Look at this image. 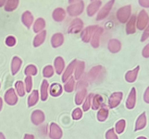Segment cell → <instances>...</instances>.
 I'll use <instances>...</instances> for the list:
<instances>
[{
	"label": "cell",
	"mask_w": 149,
	"mask_h": 139,
	"mask_svg": "<svg viewBox=\"0 0 149 139\" xmlns=\"http://www.w3.org/2000/svg\"><path fill=\"white\" fill-rule=\"evenodd\" d=\"M131 5H127L119 9L116 13V17L119 21L122 23H125L131 15Z\"/></svg>",
	"instance_id": "cell-1"
},
{
	"label": "cell",
	"mask_w": 149,
	"mask_h": 139,
	"mask_svg": "<svg viewBox=\"0 0 149 139\" xmlns=\"http://www.w3.org/2000/svg\"><path fill=\"white\" fill-rule=\"evenodd\" d=\"M84 4L83 1L80 0L79 1L74 4H71L67 7V12L69 14V15L73 16V17H77V16L79 15L80 14L82 13L84 11Z\"/></svg>",
	"instance_id": "cell-2"
},
{
	"label": "cell",
	"mask_w": 149,
	"mask_h": 139,
	"mask_svg": "<svg viewBox=\"0 0 149 139\" xmlns=\"http://www.w3.org/2000/svg\"><path fill=\"white\" fill-rule=\"evenodd\" d=\"M148 23L149 17L148 13L145 10H142L137 17V27L139 30H143L148 26Z\"/></svg>",
	"instance_id": "cell-3"
},
{
	"label": "cell",
	"mask_w": 149,
	"mask_h": 139,
	"mask_svg": "<svg viewBox=\"0 0 149 139\" xmlns=\"http://www.w3.org/2000/svg\"><path fill=\"white\" fill-rule=\"evenodd\" d=\"M114 2L115 0H110L109 1H108V2L102 7L101 10H100V12H99L98 14H97V17H96V20H103L104 18H106V17L109 15V13H110V11L111 10Z\"/></svg>",
	"instance_id": "cell-4"
},
{
	"label": "cell",
	"mask_w": 149,
	"mask_h": 139,
	"mask_svg": "<svg viewBox=\"0 0 149 139\" xmlns=\"http://www.w3.org/2000/svg\"><path fill=\"white\" fill-rule=\"evenodd\" d=\"M83 26H84V23L82 20L79 18H76L71 22L68 31L69 33H78L81 30Z\"/></svg>",
	"instance_id": "cell-5"
},
{
	"label": "cell",
	"mask_w": 149,
	"mask_h": 139,
	"mask_svg": "<svg viewBox=\"0 0 149 139\" xmlns=\"http://www.w3.org/2000/svg\"><path fill=\"white\" fill-rule=\"evenodd\" d=\"M97 28H98L97 26H91L86 28L81 33V39H83V41L88 42L91 39L92 36L93 35V34L95 33V31Z\"/></svg>",
	"instance_id": "cell-6"
},
{
	"label": "cell",
	"mask_w": 149,
	"mask_h": 139,
	"mask_svg": "<svg viewBox=\"0 0 149 139\" xmlns=\"http://www.w3.org/2000/svg\"><path fill=\"white\" fill-rule=\"evenodd\" d=\"M103 72V68L100 66H95L92 68L88 74V80L90 82H95L97 80Z\"/></svg>",
	"instance_id": "cell-7"
},
{
	"label": "cell",
	"mask_w": 149,
	"mask_h": 139,
	"mask_svg": "<svg viewBox=\"0 0 149 139\" xmlns=\"http://www.w3.org/2000/svg\"><path fill=\"white\" fill-rule=\"evenodd\" d=\"M102 2L100 0H96V1H93V2L90 3V4L88 5L87 9V15L90 17L94 15L97 11H98L99 8L101 6Z\"/></svg>",
	"instance_id": "cell-8"
},
{
	"label": "cell",
	"mask_w": 149,
	"mask_h": 139,
	"mask_svg": "<svg viewBox=\"0 0 149 139\" xmlns=\"http://www.w3.org/2000/svg\"><path fill=\"white\" fill-rule=\"evenodd\" d=\"M135 103H136V90L135 88H132L128 98L127 99L126 106L127 109H132L135 107Z\"/></svg>",
	"instance_id": "cell-9"
},
{
	"label": "cell",
	"mask_w": 149,
	"mask_h": 139,
	"mask_svg": "<svg viewBox=\"0 0 149 139\" xmlns=\"http://www.w3.org/2000/svg\"><path fill=\"white\" fill-rule=\"evenodd\" d=\"M122 99V93H116L111 95L109 101V106L111 108H113L117 106L119 104Z\"/></svg>",
	"instance_id": "cell-10"
},
{
	"label": "cell",
	"mask_w": 149,
	"mask_h": 139,
	"mask_svg": "<svg viewBox=\"0 0 149 139\" xmlns=\"http://www.w3.org/2000/svg\"><path fill=\"white\" fill-rule=\"evenodd\" d=\"M5 101L9 105H15L17 101V96L13 89H10L5 94Z\"/></svg>",
	"instance_id": "cell-11"
},
{
	"label": "cell",
	"mask_w": 149,
	"mask_h": 139,
	"mask_svg": "<svg viewBox=\"0 0 149 139\" xmlns=\"http://www.w3.org/2000/svg\"><path fill=\"white\" fill-rule=\"evenodd\" d=\"M135 23H136V16L133 15L132 17H130L129 21L127 23L126 32L127 34H132L135 33V31H136Z\"/></svg>",
	"instance_id": "cell-12"
},
{
	"label": "cell",
	"mask_w": 149,
	"mask_h": 139,
	"mask_svg": "<svg viewBox=\"0 0 149 139\" xmlns=\"http://www.w3.org/2000/svg\"><path fill=\"white\" fill-rule=\"evenodd\" d=\"M65 17V12L63 8L58 7L54 10L52 13V17L57 22H61L64 20Z\"/></svg>",
	"instance_id": "cell-13"
},
{
	"label": "cell",
	"mask_w": 149,
	"mask_h": 139,
	"mask_svg": "<svg viewBox=\"0 0 149 139\" xmlns=\"http://www.w3.org/2000/svg\"><path fill=\"white\" fill-rule=\"evenodd\" d=\"M22 21H23V24L29 29L31 27V26L33 23V17L32 15V14L31 13V12L29 11H26L23 15H22Z\"/></svg>",
	"instance_id": "cell-14"
},
{
	"label": "cell",
	"mask_w": 149,
	"mask_h": 139,
	"mask_svg": "<svg viewBox=\"0 0 149 139\" xmlns=\"http://www.w3.org/2000/svg\"><path fill=\"white\" fill-rule=\"evenodd\" d=\"M31 119L33 123H34L35 125H39L45 120V116L41 111H35L32 114Z\"/></svg>",
	"instance_id": "cell-15"
},
{
	"label": "cell",
	"mask_w": 149,
	"mask_h": 139,
	"mask_svg": "<svg viewBox=\"0 0 149 139\" xmlns=\"http://www.w3.org/2000/svg\"><path fill=\"white\" fill-rule=\"evenodd\" d=\"M62 136V132L58 125L52 123L50 126V138L53 139H60Z\"/></svg>",
	"instance_id": "cell-16"
},
{
	"label": "cell",
	"mask_w": 149,
	"mask_h": 139,
	"mask_svg": "<svg viewBox=\"0 0 149 139\" xmlns=\"http://www.w3.org/2000/svg\"><path fill=\"white\" fill-rule=\"evenodd\" d=\"M140 66H137L135 69H133L132 71H130L127 73L126 74V80L128 82H134L136 80L137 77H138V71H139Z\"/></svg>",
	"instance_id": "cell-17"
},
{
	"label": "cell",
	"mask_w": 149,
	"mask_h": 139,
	"mask_svg": "<svg viewBox=\"0 0 149 139\" xmlns=\"http://www.w3.org/2000/svg\"><path fill=\"white\" fill-rule=\"evenodd\" d=\"M103 31V29L102 28L98 27L96 31H95L94 34H93V39H92V45L94 47H97L99 45V39H100V36H101L102 33Z\"/></svg>",
	"instance_id": "cell-18"
},
{
	"label": "cell",
	"mask_w": 149,
	"mask_h": 139,
	"mask_svg": "<svg viewBox=\"0 0 149 139\" xmlns=\"http://www.w3.org/2000/svg\"><path fill=\"white\" fill-rule=\"evenodd\" d=\"M146 125V113L143 112L137 119L135 131H139V130L143 129V128H145Z\"/></svg>",
	"instance_id": "cell-19"
},
{
	"label": "cell",
	"mask_w": 149,
	"mask_h": 139,
	"mask_svg": "<svg viewBox=\"0 0 149 139\" xmlns=\"http://www.w3.org/2000/svg\"><path fill=\"white\" fill-rule=\"evenodd\" d=\"M19 0H7L5 6H4V10L7 12L13 11L17 8Z\"/></svg>",
	"instance_id": "cell-20"
},
{
	"label": "cell",
	"mask_w": 149,
	"mask_h": 139,
	"mask_svg": "<svg viewBox=\"0 0 149 139\" xmlns=\"http://www.w3.org/2000/svg\"><path fill=\"white\" fill-rule=\"evenodd\" d=\"M109 49L112 52H119L121 49V43L117 39H111L109 42Z\"/></svg>",
	"instance_id": "cell-21"
},
{
	"label": "cell",
	"mask_w": 149,
	"mask_h": 139,
	"mask_svg": "<svg viewBox=\"0 0 149 139\" xmlns=\"http://www.w3.org/2000/svg\"><path fill=\"white\" fill-rule=\"evenodd\" d=\"M63 42V36L61 34H55L52 38V44L54 47L61 46Z\"/></svg>",
	"instance_id": "cell-22"
},
{
	"label": "cell",
	"mask_w": 149,
	"mask_h": 139,
	"mask_svg": "<svg viewBox=\"0 0 149 139\" xmlns=\"http://www.w3.org/2000/svg\"><path fill=\"white\" fill-rule=\"evenodd\" d=\"M76 63H77V60H74V61H72V62L71 63V64L68 66L66 71H65L63 76V81L65 82L67 80V79L68 78V77H70V76L71 75V74H72L73 72V70H74V66H75L76 65Z\"/></svg>",
	"instance_id": "cell-23"
},
{
	"label": "cell",
	"mask_w": 149,
	"mask_h": 139,
	"mask_svg": "<svg viewBox=\"0 0 149 139\" xmlns=\"http://www.w3.org/2000/svg\"><path fill=\"white\" fill-rule=\"evenodd\" d=\"M64 61L61 58V57H58L55 61V69H56V72L58 74H61V72L63 71L64 68Z\"/></svg>",
	"instance_id": "cell-24"
},
{
	"label": "cell",
	"mask_w": 149,
	"mask_h": 139,
	"mask_svg": "<svg viewBox=\"0 0 149 139\" xmlns=\"http://www.w3.org/2000/svg\"><path fill=\"white\" fill-rule=\"evenodd\" d=\"M62 93V87L59 84H52L50 87V94L52 96H58Z\"/></svg>",
	"instance_id": "cell-25"
},
{
	"label": "cell",
	"mask_w": 149,
	"mask_h": 139,
	"mask_svg": "<svg viewBox=\"0 0 149 139\" xmlns=\"http://www.w3.org/2000/svg\"><path fill=\"white\" fill-rule=\"evenodd\" d=\"M45 38H46V31H43L41 32L40 34H39L35 37L34 42H33L34 46L38 47L39 45H42V44L43 43Z\"/></svg>",
	"instance_id": "cell-26"
},
{
	"label": "cell",
	"mask_w": 149,
	"mask_h": 139,
	"mask_svg": "<svg viewBox=\"0 0 149 139\" xmlns=\"http://www.w3.org/2000/svg\"><path fill=\"white\" fill-rule=\"evenodd\" d=\"M45 27V21L43 18H38L33 25V31L35 32H39Z\"/></svg>",
	"instance_id": "cell-27"
},
{
	"label": "cell",
	"mask_w": 149,
	"mask_h": 139,
	"mask_svg": "<svg viewBox=\"0 0 149 139\" xmlns=\"http://www.w3.org/2000/svg\"><path fill=\"white\" fill-rule=\"evenodd\" d=\"M20 65H21V61L20 58L15 57L13 60V64H12V71H13V74H15L19 71Z\"/></svg>",
	"instance_id": "cell-28"
},
{
	"label": "cell",
	"mask_w": 149,
	"mask_h": 139,
	"mask_svg": "<svg viewBox=\"0 0 149 139\" xmlns=\"http://www.w3.org/2000/svg\"><path fill=\"white\" fill-rule=\"evenodd\" d=\"M47 87L48 82L47 80H44L41 87V98L42 101H45L47 98Z\"/></svg>",
	"instance_id": "cell-29"
},
{
	"label": "cell",
	"mask_w": 149,
	"mask_h": 139,
	"mask_svg": "<svg viewBox=\"0 0 149 139\" xmlns=\"http://www.w3.org/2000/svg\"><path fill=\"white\" fill-rule=\"evenodd\" d=\"M103 98L100 96V95H96L93 98V109H97L103 103Z\"/></svg>",
	"instance_id": "cell-30"
},
{
	"label": "cell",
	"mask_w": 149,
	"mask_h": 139,
	"mask_svg": "<svg viewBox=\"0 0 149 139\" xmlns=\"http://www.w3.org/2000/svg\"><path fill=\"white\" fill-rule=\"evenodd\" d=\"M38 98H39V93H38V91L37 90H33L32 94L31 95L29 98V106H34L36 102H37Z\"/></svg>",
	"instance_id": "cell-31"
},
{
	"label": "cell",
	"mask_w": 149,
	"mask_h": 139,
	"mask_svg": "<svg viewBox=\"0 0 149 139\" xmlns=\"http://www.w3.org/2000/svg\"><path fill=\"white\" fill-rule=\"evenodd\" d=\"M86 94H87V90H86V89H82L79 92H78V93L77 94V96H76V103L77 105L81 104L82 101L84 100V97H85Z\"/></svg>",
	"instance_id": "cell-32"
},
{
	"label": "cell",
	"mask_w": 149,
	"mask_h": 139,
	"mask_svg": "<svg viewBox=\"0 0 149 139\" xmlns=\"http://www.w3.org/2000/svg\"><path fill=\"white\" fill-rule=\"evenodd\" d=\"M84 62H79L77 65V69H76L75 72V77L77 80L79 79L81 77V74L84 72Z\"/></svg>",
	"instance_id": "cell-33"
},
{
	"label": "cell",
	"mask_w": 149,
	"mask_h": 139,
	"mask_svg": "<svg viewBox=\"0 0 149 139\" xmlns=\"http://www.w3.org/2000/svg\"><path fill=\"white\" fill-rule=\"evenodd\" d=\"M108 114H109V111L106 108H102L100 111H99L98 114H97V118L100 121H104L105 119L107 118Z\"/></svg>",
	"instance_id": "cell-34"
},
{
	"label": "cell",
	"mask_w": 149,
	"mask_h": 139,
	"mask_svg": "<svg viewBox=\"0 0 149 139\" xmlns=\"http://www.w3.org/2000/svg\"><path fill=\"white\" fill-rule=\"evenodd\" d=\"M25 73H26V75H35L37 73V69H36V67L34 66L30 65L28 67H26V71H25Z\"/></svg>",
	"instance_id": "cell-35"
},
{
	"label": "cell",
	"mask_w": 149,
	"mask_h": 139,
	"mask_svg": "<svg viewBox=\"0 0 149 139\" xmlns=\"http://www.w3.org/2000/svg\"><path fill=\"white\" fill-rule=\"evenodd\" d=\"M74 78L71 77L69 81L65 85V90L66 92H72L73 90H74Z\"/></svg>",
	"instance_id": "cell-36"
},
{
	"label": "cell",
	"mask_w": 149,
	"mask_h": 139,
	"mask_svg": "<svg viewBox=\"0 0 149 139\" xmlns=\"http://www.w3.org/2000/svg\"><path fill=\"white\" fill-rule=\"evenodd\" d=\"M15 87L17 89V93L19 94L20 96H23L25 95V92H24V88H23V83L21 82H17V83L15 84Z\"/></svg>",
	"instance_id": "cell-37"
},
{
	"label": "cell",
	"mask_w": 149,
	"mask_h": 139,
	"mask_svg": "<svg viewBox=\"0 0 149 139\" xmlns=\"http://www.w3.org/2000/svg\"><path fill=\"white\" fill-rule=\"evenodd\" d=\"M43 74L45 77H50L53 75V69L50 66L45 67L43 71Z\"/></svg>",
	"instance_id": "cell-38"
},
{
	"label": "cell",
	"mask_w": 149,
	"mask_h": 139,
	"mask_svg": "<svg viewBox=\"0 0 149 139\" xmlns=\"http://www.w3.org/2000/svg\"><path fill=\"white\" fill-rule=\"evenodd\" d=\"M125 120H120L117 124H116V132L118 133H121L123 132L124 129H125Z\"/></svg>",
	"instance_id": "cell-39"
},
{
	"label": "cell",
	"mask_w": 149,
	"mask_h": 139,
	"mask_svg": "<svg viewBox=\"0 0 149 139\" xmlns=\"http://www.w3.org/2000/svg\"><path fill=\"white\" fill-rule=\"evenodd\" d=\"M93 94H90L89 95L88 97L86 98L85 102H84V104L83 106V109H84V111H87L90 107V104H91V100H92V98H93Z\"/></svg>",
	"instance_id": "cell-40"
},
{
	"label": "cell",
	"mask_w": 149,
	"mask_h": 139,
	"mask_svg": "<svg viewBox=\"0 0 149 139\" xmlns=\"http://www.w3.org/2000/svg\"><path fill=\"white\" fill-rule=\"evenodd\" d=\"M149 37V23L148 26H146V28L144 30L142 36H141V42H145L146 40L148 39Z\"/></svg>",
	"instance_id": "cell-41"
},
{
	"label": "cell",
	"mask_w": 149,
	"mask_h": 139,
	"mask_svg": "<svg viewBox=\"0 0 149 139\" xmlns=\"http://www.w3.org/2000/svg\"><path fill=\"white\" fill-rule=\"evenodd\" d=\"M26 90L28 93L31 91L32 87V80L30 76H28L26 79Z\"/></svg>",
	"instance_id": "cell-42"
},
{
	"label": "cell",
	"mask_w": 149,
	"mask_h": 139,
	"mask_svg": "<svg viewBox=\"0 0 149 139\" xmlns=\"http://www.w3.org/2000/svg\"><path fill=\"white\" fill-rule=\"evenodd\" d=\"M15 43H16V40L15 39V37H13V36H8V37L6 39V44H7L8 46L13 47L15 45Z\"/></svg>",
	"instance_id": "cell-43"
},
{
	"label": "cell",
	"mask_w": 149,
	"mask_h": 139,
	"mask_svg": "<svg viewBox=\"0 0 149 139\" xmlns=\"http://www.w3.org/2000/svg\"><path fill=\"white\" fill-rule=\"evenodd\" d=\"M81 115H82V112L80 109H75L74 112H73V118L74 119H79L81 117Z\"/></svg>",
	"instance_id": "cell-44"
},
{
	"label": "cell",
	"mask_w": 149,
	"mask_h": 139,
	"mask_svg": "<svg viewBox=\"0 0 149 139\" xmlns=\"http://www.w3.org/2000/svg\"><path fill=\"white\" fill-rule=\"evenodd\" d=\"M142 55L144 58H149V43L147 45H146L145 47L143 48L142 52Z\"/></svg>",
	"instance_id": "cell-45"
},
{
	"label": "cell",
	"mask_w": 149,
	"mask_h": 139,
	"mask_svg": "<svg viewBox=\"0 0 149 139\" xmlns=\"http://www.w3.org/2000/svg\"><path fill=\"white\" fill-rule=\"evenodd\" d=\"M106 138H107V139H118L116 136L115 135V133H113V129H111L109 131H108L107 135H106Z\"/></svg>",
	"instance_id": "cell-46"
},
{
	"label": "cell",
	"mask_w": 149,
	"mask_h": 139,
	"mask_svg": "<svg viewBox=\"0 0 149 139\" xmlns=\"http://www.w3.org/2000/svg\"><path fill=\"white\" fill-rule=\"evenodd\" d=\"M140 5L145 8H149V0H138Z\"/></svg>",
	"instance_id": "cell-47"
},
{
	"label": "cell",
	"mask_w": 149,
	"mask_h": 139,
	"mask_svg": "<svg viewBox=\"0 0 149 139\" xmlns=\"http://www.w3.org/2000/svg\"><path fill=\"white\" fill-rule=\"evenodd\" d=\"M143 98H144V101H145L146 103H149V87H147V89L146 90L145 93H144Z\"/></svg>",
	"instance_id": "cell-48"
},
{
	"label": "cell",
	"mask_w": 149,
	"mask_h": 139,
	"mask_svg": "<svg viewBox=\"0 0 149 139\" xmlns=\"http://www.w3.org/2000/svg\"><path fill=\"white\" fill-rule=\"evenodd\" d=\"M25 139H33V136L31 135H26Z\"/></svg>",
	"instance_id": "cell-49"
},
{
	"label": "cell",
	"mask_w": 149,
	"mask_h": 139,
	"mask_svg": "<svg viewBox=\"0 0 149 139\" xmlns=\"http://www.w3.org/2000/svg\"><path fill=\"white\" fill-rule=\"evenodd\" d=\"M6 1L7 0H0V7L4 5V3H5Z\"/></svg>",
	"instance_id": "cell-50"
},
{
	"label": "cell",
	"mask_w": 149,
	"mask_h": 139,
	"mask_svg": "<svg viewBox=\"0 0 149 139\" xmlns=\"http://www.w3.org/2000/svg\"><path fill=\"white\" fill-rule=\"evenodd\" d=\"M77 1H79V0H68L69 3H74Z\"/></svg>",
	"instance_id": "cell-51"
},
{
	"label": "cell",
	"mask_w": 149,
	"mask_h": 139,
	"mask_svg": "<svg viewBox=\"0 0 149 139\" xmlns=\"http://www.w3.org/2000/svg\"><path fill=\"white\" fill-rule=\"evenodd\" d=\"M1 106H2V101H1V98H0V110L1 109Z\"/></svg>",
	"instance_id": "cell-52"
},
{
	"label": "cell",
	"mask_w": 149,
	"mask_h": 139,
	"mask_svg": "<svg viewBox=\"0 0 149 139\" xmlns=\"http://www.w3.org/2000/svg\"><path fill=\"white\" fill-rule=\"evenodd\" d=\"M0 139H5V138H4V136H3L1 133H0Z\"/></svg>",
	"instance_id": "cell-53"
},
{
	"label": "cell",
	"mask_w": 149,
	"mask_h": 139,
	"mask_svg": "<svg viewBox=\"0 0 149 139\" xmlns=\"http://www.w3.org/2000/svg\"><path fill=\"white\" fill-rule=\"evenodd\" d=\"M138 139H147V138H145V137H139Z\"/></svg>",
	"instance_id": "cell-54"
},
{
	"label": "cell",
	"mask_w": 149,
	"mask_h": 139,
	"mask_svg": "<svg viewBox=\"0 0 149 139\" xmlns=\"http://www.w3.org/2000/svg\"><path fill=\"white\" fill-rule=\"evenodd\" d=\"M91 1H96V0H91Z\"/></svg>",
	"instance_id": "cell-55"
}]
</instances>
